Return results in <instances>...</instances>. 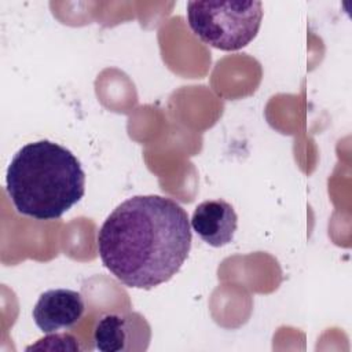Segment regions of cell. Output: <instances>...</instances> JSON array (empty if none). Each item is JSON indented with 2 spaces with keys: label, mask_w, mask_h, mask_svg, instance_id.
<instances>
[{
  "label": "cell",
  "mask_w": 352,
  "mask_h": 352,
  "mask_svg": "<svg viewBox=\"0 0 352 352\" xmlns=\"http://www.w3.org/2000/svg\"><path fill=\"white\" fill-rule=\"evenodd\" d=\"M191 241L188 216L175 199L135 195L103 221L98 252L103 265L121 283L150 290L179 272Z\"/></svg>",
  "instance_id": "cell-1"
},
{
  "label": "cell",
  "mask_w": 352,
  "mask_h": 352,
  "mask_svg": "<svg viewBox=\"0 0 352 352\" xmlns=\"http://www.w3.org/2000/svg\"><path fill=\"white\" fill-rule=\"evenodd\" d=\"M6 190L18 213L55 220L84 197L85 173L70 150L38 140L14 154L6 173Z\"/></svg>",
  "instance_id": "cell-2"
},
{
  "label": "cell",
  "mask_w": 352,
  "mask_h": 352,
  "mask_svg": "<svg viewBox=\"0 0 352 352\" xmlns=\"http://www.w3.org/2000/svg\"><path fill=\"white\" fill-rule=\"evenodd\" d=\"M263 19L260 1H188L187 21L194 34L213 48L236 51L258 33Z\"/></svg>",
  "instance_id": "cell-3"
},
{
  "label": "cell",
  "mask_w": 352,
  "mask_h": 352,
  "mask_svg": "<svg viewBox=\"0 0 352 352\" xmlns=\"http://www.w3.org/2000/svg\"><path fill=\"white\" fill-rule=\"evenodd\" d=\"M81 293L70 289H51L40 294L32 315L36 326L45 334L73 327L84 315Z\"/></svg>",
  "instance_id": "cell-4"
},
{
  "label": "cell",
  "mask_w": 352,
  "mask_h": 352,
  "mask_svg": "<svg viewBox=\"0 0 352 352\" xmlns=\"http://www.w3.org/2000/svg\"><path fill=\"white\" fill-rule=\"evenodd\" d=\"M95 348L103 352L135 349L132 341H150V326L138 312L102 315L94 329Z\"/></svg>",
  "instance_id": "cell-5"
},
{
  "label": "cell",
  "mask_w": 352,
  "mask_h": 352,
  "mask_svg": "<svg viewBox=\"0 0 352 352\" xmlns=\"http://www.w3.org/2000/svg\"><path fill=\"white\" fill-rule=\"evenodd\" d=\"M236 226L238 216L232 205L221 198L201 202L191 216L192 230L213 248L228 245L234 239Z\"/></svg>",
  "instance_id": "cell-6"
},
{
  "label": "cell",
  "mask_w": 352,
  "mask_h": 352,
  "mask_svg": "<svg viewBox=\"0 0 352 352\" xmlns=\"http://www.w3.org/2000/svg\"><path fill=\"white\" fill-rule=\"evenodd\" d=\"M33 349H47V351H80V345L74 336L69 333L62 334H52L50 333L47 337L40 338L36 344L26 348V351Z\"/></svg>",
  "instance_id": "cell-7"
}]
</instances>
